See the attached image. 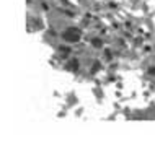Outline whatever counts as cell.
Instances as JSON below:
<instances>
[{"instance_id": "6da1fadb", "label": "cell", "mask_w": 155, "mask_h": 148, "mask_svg": "<svg viewBox=\"0 0 155 148\" xmlns=\"http://www.w3.org/2000/svg\"><path fill=\"white\" fill-rule=\"evenodd\" d=\"M80 37H82V33H80V29H77V28H69V29H65V33H64V39L67 42H78Z\"/></svg>"}]
</instances>
